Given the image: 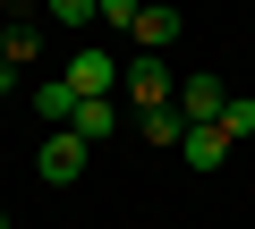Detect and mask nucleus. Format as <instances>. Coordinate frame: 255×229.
<instances>
[{
    "label": "nucleus",
    "mask_w": 255,
    "mask_h": 229,
    "mask_svg": "<svg viewBox=\"0 0 255 229\" xmlns=\"http://www.w3.org/2000/svg\"><path fill=\"white\" fill-rule=\"evenodd\" d=\"M85 153H94L85 136L51 128V136H43V153H34V178H43V187H77V178H85Z\"/></svg>",
    "instance_id": "f257e3e1"
},
{
    "label": "nucleus",
    "mask_w": 255,
    "mask_h": 229,
    "mask_svg": "<svg viewBox=\"0 0 255 229\" xmlns=\"http://www.w3.org/2000/svg\"><path fill=\"white\" fill-rule=\"evenodd\" d=\"M179 110H187V128H221L230 85H221V76H204V68H187V76H179Z\"/></svg>",
    "instance_id": "f03ea898"
},
{
    "label": "nucleus",
    "mask_w": 255,
    "mask_h": 229,
    "mask_svg": "<svg viewBox=\"0 0 255 229\" xmlns=\"http://www.w3.org/2000/svg\"><path fill=\"white\" fill-rule=\"evenodd\" d=\"M128 102H136V110H162V102H179V68L145 51L136 68H128Z\"/></svg>",
    "instance_id": "7ed1b4c3"
},
{
    "label": "nucleus",
    "mask_w": 255,
    "mask_h": 229,
    "mask_svg": "<svg viewBox=\"0 0 255 229\" xmlns=\"http://www.w3.org/2000/svg\"><path fill=\"white\" fill-rule=\"evenodd\" d=\"M60 76L77 85V102H102V93L119 85V60H111V51H77V60H68Z\"/></svg>",
    "instance_id": "20e7f679"
},
{
    "label": "nucleus",
    "mask_w": 255,
    "mask_h": 229,
    "mask_svg": "<svg viewBox=\"0 0 255 229\" xmlns=\"http://www.w3.org/2000/svg\"><path fill=\"white\" fill-rule=\"evenodd\" d=\"M179 34H187V17H179V9H170V0H145V17H136V43H145V51H153V60H162V51H170V43H179Z\"/></svg>",
    "instance_id": "39448f33"
},
{
    "label": "nucleus",
    "mask_w": 255,
    "mask_h": 229,
    "mask_svg": "<svg viewBox=\"0 0 255 229\" xmlns=\"http://www.w3.org/2000/svg\"><path fill=\"white\" fill-rule=\"evenodd\" d=\"M0 60H9V68H34V60H43V34H34V17H26V9L0 26Z\"/></svg>",
    "instance_id": "423d86ee"
},
{
    "label": "nucleus",
    "mask_w": 255,
    "mask_h": 229,
    "mask_svg": "<svg viewBox=\"0 0 255 229\" xmlns=\"http://www.w3.org/2000/svg\"><path fill=\"white\" fill-rule=\"evenodd\" d=\"M34 110H43V128H68V119H77V85H68V76H43V85H34Z\"/></svg>",
    "instance_id": "0eeeda50"
},
{
    "label": "nucleus",
    "mask_w": 255,
    "mask_h": 229,
    "mask_svg": "<svg viewBox=\"0 0 255 229\" xmlns=\"http://www.w3.org/2000/svg\"><path fill=\"white\" fill-rule=\"evenodd\" d=\"M136 128H145V145H187V110H179V102H162V110H136Z\"/></svg>",
    "instance_id": "6e6552de"
},
{
    "label": "nucleus",
    "mask_w": 255,
    "mask_h": 229,
    "mask_svg": "<svg viewBox=\"0 0 255 229\" xmlns=\"http://www.w3.org/2000/svg\"><path fill=\"white\" fill-rule=\"evenodd\" d=\"M111 128H119V102H111V93H102V102H77V119H68V136H85V145H102Z\"/></svg>",
    "instance_id": "1a4fd4ad"
},
{
    "label": "nucleus",
    "mask_w": 255,
    "mask_h": 229,
    "mask_svg": "<svg viewBox=\"0 0 255 229\" xmlns=\"http://www.w3.org/2000/svg\"><path fill=\"white\" fill-rule=\"evenodd\" d=\"M221 161H230V136H221V128H187V170H204V178H213Z\"/></svg>",
    "instance_id": "9d476101"
},
{
    "label": "nucleus",
    "mask_w": 255,
    "mask_h": 229,
    "mask_svg": "<svg viewBox=\"0 0 255 229\" xmlns=\"http://www.w3.org/2000/svg\"><path fill=\"white\" fill-rule=\"evenodd\" d=\"M102 0H51V26H94Z\"/></svg>",
    "instance_id": "9b49d317"
},
{
    "label": "nucleus",
    "mask_w": 255,
    "mask_h": 229,
    "mask_svg": "<svg viewBox=\"0 0 255 229\" xmlns=\"http://www.w3.org/2000/svg\"><path fill=\"white\" fill-rule=\"evenodd\" d=\"M221 136H255V102H247V93H230V110H221Z\"/></svg>",
    "instance_id": "f8f14e48"
},
{
    "label": "nucleus",
    "mask_w": 255,
    "mask_h": 229,
    "mask_svg": "<svg viewBox=\"0 0 255 229\" xmlns=\"http://www.w3.org/2000/svg\"><path fill=\"white\" fill-rule=\"evenodd\" d=\"M136 17H145V0H102V26H128V34H136Z\"/></svg>",
    "instance_id": "ddd939ff"
},
{
    "label": "nucleus",
    "mask_w": 255,
    "mask_h": 229,
    "mask_svg": "<svg viewBox=\"0 0 255 229\" xmlns=\"http://www.w3.org/2000/svg\"><path fill=\"white\" fill-rule=\"evenodd\" d=\"M9 85H17V68H9V60H0V93H9Z\"/></svg>",
    "instance_id": "4468645a"
},
{
    "label": "nucleus",
    "mask_w": 255,
    "mask_h": 229,
    "mask_svg": "<svg viewBox=\"0 0 255 229\" xmlns=\"http://www.w3.org/2000/svg\"><path fill=\"white\" fill-rule=\"evenodd\" d=\"M0 9H9V17H17V9H26V0H0Z\"/></svg>",
    "instance_id": "2eb2a0df"
},
{
    "label": "nucleus",
    "mask_w": 255,
    "mask_h": 229,
    "mask_svg": "<svg viewBox=\"0 0 255 229\" xmlns=\"http://www.w3.org/2000/svg\"><path fill=\"white\" fill-rule=\"evenodd\" d=\"M0 229H9V212H0Z\"/></svg>",
    "instance_id": "dca6fc26"
}]
</instances>
